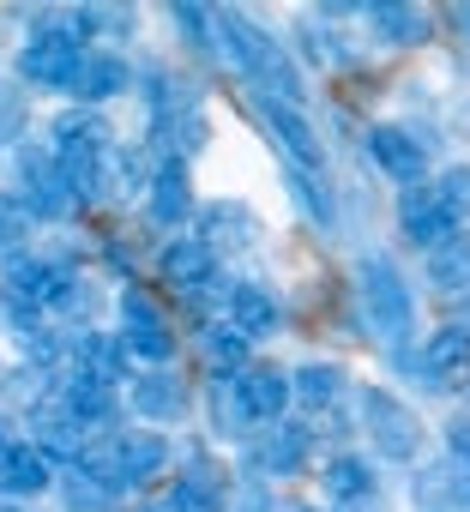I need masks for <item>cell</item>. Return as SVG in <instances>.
Instances as JSON below:
<instances>
[{
    "label": "cell",
    "mask_w": 470,
    "mask_h": 512,
    "mask_svg": "<svg viewBox=\"0 0 470 512\" xmlns=\"http://www.w3.org/2000/svg\"><path fill=\"white\" fill-rule=\"evenodd\" d=\"M452 19H458V25H464V31H470V7H458V13H452Z\"/></svg>",
    "instance_id": "e575fe53"
},
{
    "label": "cell",
    "mask_w": 470,
    "mask_h": 512,
    "mask_svg": "<svg viewBox=\"0 0 470 512\" xmlns=\"http://www.w3.org/2000/svg\"><path fill=\"white\" fill-rule=\"evenodd\" d=\"M302 464H308V428L284 422V428H266V434H260V470L290 476V470H302Z\"/></svg>",
    "instance_id": "44dd1931"
},
{
    "label": "cell",
    "mask_w": 470,
    "mask_h": 512,
    "mask_svg": "<svg viewBox=\"0 0 470 512\" xmlns=\"http://www.w3.org/2000/svg\"><path fill=\"white\" fill-rule=\"evenodd\" d=\"M211 410H217V428H223V434H235V422H254V416L242 410V398H235V386H229V374L217 380V392H211Z\"/></svg>",
    "instance_id": "1f68e13d"
},
{
    "label": "cell",
    "mask_w": 470,
    "mask_h": 512,
    "mask_svg": "<svg viewBox=\"0 0 470 512\" xmlns=\"http://www.w3.org/2000/svg\"><path fill=\"white\" fill-rule=\"evenodd\" d=\"M428 7H398V0H386V7H374V31H386V43L398 49H416L428 37Z\"/></svg>",
    "instance_id": "603a6c76"
},
{
    "label": "cell",
    "mask_w": 470,
    "mask_h": 512,
    "mask_svg": "<svg viewBox=\"0 0 470 512\" xmlns=\"http://www.w3.org/2000/svg\"><path fill=\"white\" fill-rule=\"evenodd\" d=\"M115 452H121L127 482H151V476H163V470H169V446H163V434H151V428L121 434V440H115Z\"/></svg>",
    "instance_id": "ffe728a7"
},
{
    "label": "cell",
    "mask_w": 470,
    "mask_h": 512,
    "mask_svg": "<svg viewBox=\"0 0 470 512\" xmlns=\"http://www.w3.org/2000/svg\"><path fill=\"white\" fill-rule=\"evenodd\" d=\"M266 121H272V139H278V151L290 157V169H308V175H320V169H326L320 127H314L296 103H266Z\"/></svg>",
    "instance_id": "ba28073f"
},
{
    "label": "cell",
    "mask_w": 470,
    "mask_h": 512,
    "mask_svg": "<svg viewBox=\"0 0 470 512\" xmlns=\"http://www.w3.org/2000/svg\"><path fill=\"white\" fill-rule=\"evenodd\" d=\"M229 386H235V398H242V410H248L254 422H278L284 404L296 398V380H290L278 362H248L242 374H229Z\"/></svg>",
    "instance_id": "8992f818"
},
{
    "label": "cell",
    "mask_w": 470,
    "mask_h": 512,
    "mask_svg": "<svg viewBox=\"0 0 470 512\" xmlns=\"http://www.w3.org/2000/svg\"><path fill=\"white\" fill-rule=\"evenodd\" d=\"M362 416H368V440L380 446V458H416L422 422H416L410 404H398L392 392H368L362 398Z\"/></svg>",
    "instance_id": "277c9868"
},
{
    "label": "cell",
    "mask_w": 470,
    "mask_h": 512,
    "mask_svg": "<svg viewBox=\"0 0 470 512\" xmlns=\"http://www.w3.org/2000/svg\"><path fill=\"white\" fill-rule=\"evenodd\" d=\"M223 326L242 338H272L278 332V302L266 284H229L223 290Z\"/></svg>",
    "instance_id": "7c38bea8"
},
{
    "label": "cell",
    "mask_w": 470,
    "mask_h": 512,
    "mask_svg": "<svg viewBox=\"0 0 470 512\" xmlns=\"http://www.w3.org/2000/svg\"><path fill=\"white\" fill-rule=\"evenodd\" d=\"M85 61V43L67 19H55L49 31H37L25 49H19V79L25 85H43V91H73V73Z\"/></svg>",
    "instance_id": "6da1fadb"
},
{
    "label": "cell",
    "mask_w": 470,
    "mask_h": 512,
    "mask_svg": "<svg viewBox=\"0 0 470 512\" xmlns=\"http://www.w3.org/2000/svg\"><path fill=\"white\" fill-rule=\"evenodd\" d=\"M7 446H13V434H7V422H0V452H7Z\"/></svg>",
    "instance_id": "d590c367"
},
{
    "label": "cell",
    "mask_w": 470,
    "mask_h": 512,
    "mask_svg": "<svg viewBox=\"0 0 470 512\" xmlns=\"http://www.w3.org/2000/svg\"><path fill=\"white\" fill-rule=\"evenodd\" d=\"M55 482V464L31 446V440H13L7 452H0V494L7 500H31Z\"/></svg>",
    "instance_id": "5bb4252c"
},
{
    "label": "cell",
    "mask_w": 470,
    "mask_h": 512,
    "mask_svg": "<svg viewBox=\"0 0 470 512\" xmlns=\"http://www.w3.org/2000/svg\"><path fill=\"white\" fill-rule=\"evenodd\" d=\"M169 512H229V482H223L211 464H199V470H187V476L175 482Z\"/></svg>",
    "instance_id": "ac0fdd59"
},
{
    "label": "cell",
    "mask_w": 470,
    "mask_h": 512,
    "mask_svg": "<svg viewBox=\"0 0 470 512\" xmlns=\"http://www.w3.org/2000/svg\"><path fill=\"white\" fill-rule=\"evenodd\" d=\"M320 488H326V500H338V506H362V500L380 488V476H374V464H368V458L338 452V458H326V464H320Z\"/></svg>",
    "instance_id": "2e32d148"
},
{
    "label": "cell",
    "mask_w": 470,
    "mask_h": 512,
    "mask_svg": "<svg viewBox=\"0 0 470 512\" xmlns=\"http://www.w3.org/2000/svg\"><path fill=\"white\" fill-rule=\"evenodd\" d=\"M362 296H368V320H374V332L392 338V344H404L410 326H416V308H410L404 278H398L386 260H368V266H362Z\"/></svg>",
    "instance_id": "3957f363"
},
{
    "label": "cell",
    "mask_w": 470,
    "mask_h": 512,
    "mask_svg": "<svg viewBox=\"0 0 470 512\" xmlns=\"http://www.w3.org/2000/svg\"><path fill=\"white\" fill-rule=\"evenodd\" d=\"M446 440H452V452H458V458L470 464V416H458V422L446 428Z\"/></svg>",
    "instance_id": "d6a6232c"
},
{
    "label": "cell",
    "mask_w": 470,
    "mask_h": 512,
    "mask_svg": "<svg viewBox=\"0 0 470 512\" xmlns=\"http://www.w3.org/2000/svg\"><path fill=\"white\" fill-rule=\"evenodd\" d=\"M25 235H31V211L19 205V193H0V253H13L25 247Z\"/></svg>",
    "instance_id": "4316f807"
},
{
    "label": "cell",
    "mask_w": 470,
    "mask_h": 512,
    "mask_svg": "<svg viewBox=\"0 0 470 512\" xmlns=\"http://www.w3.org/2000/svg\"><path fill=\"white\" fill-rule=\"evenodd\" d=\"M193 211V181H187V163H163L151 175V217L157 223H187Z\"/></svg>",
    "instance_id": "d6986e66"
},
{
    "label": "cell",
    "mask_w": 470,
    "mask_h": 512,
    "mask_svg": "<svg viewBox=\"0 0 470 512\" xmlns=\"http://www.w3.org/2000/svg\"><path fill=\"white\" fill-rule=\"evenodd\" d=\"M464 380H470V332H458V326L428 332V344H422V386L458 392Z\"/></svg>",
    "instance_id": "9c48e42d"
},
{
    "label": "cell",
    "mask_w": 470,
    "mask_h": 512,
    "mask_svg": "<svg viewBox=\"0 0 470 512\" xmlns=\"http://www.w3.org/2000/svg\"><path fill=\"white\" fill-rule=\"evenodd\" d=\"M127 85H133V67H127L121 55H109V49H85L79 73H73V97H79V103H109V97H121Z\"/></svg>",
    "instance_id": "9a60e30c"
},
{
    "label": "cell",
    "mask_w": 470,
    "mask_h": 512,
    "mask_svg": "<svg viewBox=\"0 0 470 512\" xmlns=\"http://www.w3.org/2000/svg\"><path fill=\"white\" fill-rule=\"evenodd\" d=\"M428 278L452 296H470V235H452L428 253Z\"/></svg>",
    "instance_id": "7402d4cb"
},
{
    "label": "cell",
    "mask_w": 470,
    "mask_h": 512,
    "mask_svg": "<svg viewBox=\"0 0 470 512\" xmlns=\"http://www.w3.org/2000/svg\"><path fill=\"white\" fill-rule=\"evenodd\" d=\"M73 284H79V278H73L67 266L43 260V253H13L7 272H0V302L19 308V314H37V308H49V302H67Z\"/></svg>",
    "instance_id": "7a4b0ae2"
},
{
    "label": "cell",
    "mask_w": 470,
    "mask_h": 512,
    "mask_svg": "<svg viewBox=\"0 0 470 512\" xmlns=\"http://www.w3.org/2000/svg\"><path fill=\"white\" fill-rule=\"evenodd\" d=\"M121 356H127V368L133 362H169L175 356V332L169 326H127L121 332Z\"/></svg>",
    "instance_id": "d4e9b609"
},
{
    "label": "cell",
    "mask_w": 470,
    "mask_h": 512,
    "mask_svg": "<svg viewBox=\"0 0 470 512\" xmlns=\"http://www.w3.org/2000/svg\"><path fill=\"white\" fill-rule=\"evenodd\" d=\"M398 223H404V235H410L422 253H434L440 241H452V235H458V223H452V211H446L440 187H428V181H416V187H404V193H398Z\"/></svg>",
    "instance_id": "5b68a950"
},
{
    "label": "cell",
    "mask_w": 470,
    "mask_h": 512,
    "mask_svg": "<svg viewBox=\"0 0 470 512\" xmlns=\"http://www.w3.org/2000/svg\"><path fill=\"white\" fill-rule=\"evenodd\" d=\"M205 350H211L217 362H229V374H242V368H248V338H242V332H229V326H217V332L205 338Z\"/></svg>",
    "instance_id": "f546056e"
},
{
    "label": "cell",
    "mask_w": 470,
    "mask_h": 512,
    "mask_svg": "<svg viewBox=\"0 0 470 512\" xmlns=\"http://www.w3.org/2000/svg\"><path fill=\"white\" fill-rule=\"evenodd\" d=\"M440 199H446L452 223H470V163H458V169L440 175Z\"/></svg>",
    "instance_id": "f1b7e54d"
},
{
    "label": "cell",
    "mask_w": 470,
    "mask_h": 512,
    "mask_svg": "<svg viewBox=\"0 0 470 512\" xmlns=\"http://www.w3.org/2000/svg\"><path fill=\"white\" fill-rule=\"evenodd\" d=\"M368 157H374L392 181H404V187H416L422 169H428V145H422L410 127H374V133H368Z\"/></svg>",
    "instance_id": "30bf717a"
},
{
    "label": "cell",
    "mask_w": 470,
    "mask_h": 512,
    "mask_svg": "<svg viewBox=\"0 0 470 512\" xmlns=\"http://www.w3.org/2000/svg\"><path fill=\"white\" fill-rule=\"evenodd\" d=\"M199 235L211 241V247H242L248 235H254V217L242 211V205H229V199H217V205H205V223H199Z\"/></svg>",
    "instance_id": "cb8c5ba5"
},
{
    "label": "cell",
    "mask_w": 470,
    "mask_h": 512,
    "mask_svg": "<svg viewBox=\"0 0 470 512\" xmlns=\"http://www.w3.org/2000/svg\"><path fill=\"white\" fill-rule=\"evenodd\" d=\"M121 320H127V326H169L151 290H127V296H121Z\"/></svg>",
    "instance_id": "4dcf8cb0"
},
{
    "label": "cell",
    "mask_w": 470,
    "mask_h": 512,
    "mask_svg": "<svg viewBox=\"0 0 470 512\" xmlns=\"http://www.w3.org/2000/svg\"><path fill=\"white\" fill-rule=\"evenodd\" d=\"M235 512H266V494H260V488H248L242 500H235Z\"/></svg>",
    "instance_id": "836d02e7"
},
{
    "label": "cell",
    "mask_w": 470,
    "mask_h": 512,
    "mask_svg": "<svg viewBox=\"0 0 470 512\" xmlns=\"http://www.w3.org/2000/svg\"><path fill=\"white\" fill-rule=\"evenodd\" d=\"M157 266H163V284H169V290L199 296V290L217 284V247H211L205 235H175V241L163 247Z\"/></svg>",
    "instance_id": "52a82bcc"
},
{
    "label": "cell",
    "mask_w": 470,
    "mask_h": 512,
    "mask_svg": "<svg viewBox=\"0 0 470 512\" xmlns=\"http://www.w3.org/2000/svg\"><path fill=\"white\" fill-rule=\"evenodd\" d=\"M31 446H37L49 464H55V458H61V464H79V458L91 452V446H85V422H79L67 404H49V410L31 416Z\"/></svg>",
    "instance_id": "8fae6325"
},
{
    "label": "cell",
    "mask_w": 470,
    "mask_h": 512,
    "mask_svg": "<svg viewBox=\"0 0 470 512\" xmlns=\"http://www.w3.org/2000/svg\"><path fill=\"white\" fill-rule=\"evenodd\" d=\"M127 404H133L145 422H181V416H187V380H175V374H163V368H145V374H133Z\"/></svg>",
    "instance_id": "4fadbf2b"
},
{
    "label": "cell",
    "mask_w": 470,
    "mask_h": 512,
    "mask_svg": "<svg viewBox=\"0 0 470 512\" xmlns=\"http://www.w3.org/2000/svg\"><path fill=\"white\" fill-rule=\"evenodd\" d=\"M290 193H296V205H302L314 223H332V193H326L308 169H290Z\"/></svg>",
    "instance_id": "83f0119b"
},
{
    "label": "cell",
    "mask_w": 470,
    "mask_h": 512,
    "mask_svg": "<svg viewBox=\"0 0 470 512\" xmlns=\"http://www.w3.org/2000/svg\"><path fill=\"white\" fill-rule=\"evenodd\" d=\"M61 404L91 428H103V422H115V410H121V392H115V380H97V374H73L67 380V392H61Z\"/></svg>",
    "instance_id": "e0dca14e"
},
{
    "label": "cell",
    "mask_w": 470,
    "mask_h": 512,
    "mask_svg": "<svg viewBox=\"0 0 470 512\" xmlns=\"http://www.w3.org/2000/svg\"><path fill=\"white\" fill-rule=\"evenodd\" d=\"M296 398H302L308 410H326V404H338V398H344V368H326V362L302 368V374H296Z\"/></svg>",
    "instance_id": "484cf974"
}]
</instances>
